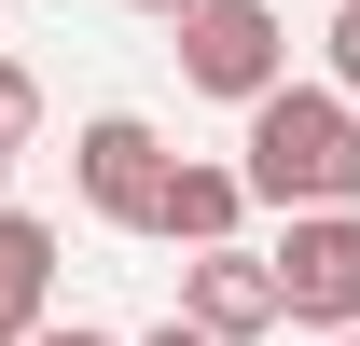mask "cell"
<instances>
[{
	"label": "cell",
	"mask_w": 360,
	"mask_h": 346,
	"mask_svg": "<svg viewBox=\"0 0 360 346\" xmlns=\"http://www.w3.org/2000/svg\"><path fill=\"white\" fill-rule=\"evenodd\" d=\"M167 42H180V84L194 97H250L291 84V28H277V0H194V14H167Z\"/></svg>",
	"instance_id": "2"
},
{
	"label": "cell",
	"mask_w": 360,
	"mask_h": 346,
	"mask_svg": "<svg viewBox=\"0 0 360 346\" xmlns=\"http://www.w3.org/2000/svg\"><path fill=\"white\" fill-rule=\"evenodd\" d=\"M319 56H333V84L360 97V0H347V14H333V28H319Z\"/></svg>",
	"instance_id": "9"
},
{
	"label": "cell",
	"mask_w": 360,
	"mask_h": 346,
	"mask_svg": "<svg viewBox=\"0 0 360 346\" xmlns=\"http://www.w3.org/2000/svg\"><path fill=\"white\" fill-rule=\"evenodd\" d=\"M0 180H14V153H0Z\"/></svg>",
	"instance_id": "13"
},
{
	"label": "cell",
	"mask_w": 360,
	"mask_h": 346,
	"mask_svg": "<svg viewBox=\"0 0 360 346\" xmlns=\"http://www.w3.org/2000/svg\"><path fill=\"white\" fill-rule=\"evenodd\" d=\"M236 167H250L264 208H360V97L347 84H264Z\"/></svg>",
	"instance_id": "1"
},
{
	"label": "cell",
	"mask_w": 360,
	"mask_h": 346,
	"mask_svg": "<svg viewBox=\"0 0 360 346\" xmlns=\"http://www.w3.org/2000/svg\"><path fill=\"white\" fill-rule=\"evenodd\" d=\"M180 319H208L222 346L277 333V319H291V291H277V250H236V236H208V250L180 263Z\"/></svg>",
	"instance_id": "5"
},
{
	"label": "cell",
	"mask_w": 360,
	"mask_h": 346,
	"mask_svg": "<svg viewBox=\"0 0 360 346\" xmlns=\"http://www.w3.org/2000/svg\"><path fill=\"white\" fill-rule=\"evenodd\" d=\"M0 346H14V333H0Z\"/></svg>",
	"instance_id": "15"
},
{
	"label": "cell",
	"mask_w": 360,
	"mask_h": 346,
	"mask_svg": "<svg viewBox=\"0 0 360 346\" xmlns=\"http://www.w3.org/2000/svg\"><path fill=\"white\" fill-rule=\"evenodd\" d=\"M277 291L305 333H360V208H291L277 236Z\"/></svg>",
	"instance_id": "4"
},
{
	"label": "cell",
	"mask_w": 360,
	"mask_h": 346,
	"mask_svg": "<svg viewBox=\"0 0 360 346\" xmlns=\"http://www.w3.org/2000/svg\"><path fill=\"white\" fill-rule=\"evenodd\" d=\"M125 14H194V0H125Z\"/></svg>",
	"instance_id": "12"
},
{
	"label": "cell",
	"mask_w": 360,
	"mask_h": 346,
	"mask_svg": "<svg viewBox=\"0 0 360 346\" xmlns=\"http://www.w3.org/2000/svg\"><path fill=\"white\" fill-rule=\"evenodd\" d=\"M28 139H42V84L0 56V153H28Z\"/></svg>",
	"instance_id": "8"
},
{
	"label": "cell",
	"mask_w": 360,
	"mask_h": 346,
	"mask_svg": "<svg viewBox=\"0 0 360 346\" xmlns=\"http://www.w3.org/2000/svg\"><path fill=\"white\" fill-rule=\"evenodd\" d=\"M28 346H125V333H84V319H42Z\"/></svg>",
	"instance_id": "11"
},
{
	"label": "cell",
	"mask_w": 360,
	"mask_h": 346,
	"mask_svg": "<svg viewBox=\"0 0 360 346\" xmlns=\"http://www.w3.org/2000/svg\"><path fill=\"white\" fill-rule=\"evenodd\" d=\"M167 167H180V153L139 125V111H97V125L70 139V194H84L111 236H153V194H167Z\"/></svg>",
	"instance_id": "3"
},
{
	"label": "cell",
	"mask_w": 360,
	"mask_h": 346,
	"mask_svg": "<svg viewBox=\"0 0 360 346\" xmlns=\"http://www.w3.org/2000/svg\"><path fill=\"white\" fill-rule=\"evenodd\" d=\"M333 346H360V333H333Z\"/></svg>",
	"instance_id": "14"
},
{
	"label": "cell",
	"mask_w": 360,
	"mask_h": 346,
	"mask_svg": "<svg viewBox=\"0 0 360 346\" xmlns=\"http://www.w3.org/2000/svg\"><path fill=\"white\" fill-rule=\"evenodd\" d=\"M56 319V222H28V208H0V333L28 346Z\"/></svg>",
	"instance_id": "7"
},
{
	"label": "cell",
	"mask_w": 360,
	"mask_h": 346,
	"mask_svg": "<svg viewBox=\"0 0 360 346\" xmlns=\"http://www.w3.org/2000/svg\"><path fill=\"white\" fill-rule=\"evenodd\" d=\"M250 208H264V194H250V167H194V153H180L167 194H153V236H167V250H208V236H236Z\"/></svg>",
	"instance_id": "6"
},
{
	"label": "cell",
	"mask_w": 360,
	"mask_h": 346,
	"mask_svg": "<svg viewBox=\"0 0 360 346\" xmlns=\"http://www.w3.org/2000/svg\"><path fill=\"white\" fill-rule=\"evenodd\" d=\"M139 346H222V333H208V319H153Z\"/></svg>",
	"instance_id": "10"
}]
</instances>
